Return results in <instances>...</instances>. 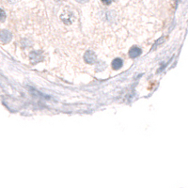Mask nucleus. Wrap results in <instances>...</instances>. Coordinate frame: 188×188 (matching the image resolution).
<instances>
[{"instance_id":"nucleus-1","label":"nucleus","mask_w":188,"mask_h":188,"mask_svg":"<svg viewBox=\"0 0 188 188\" xmlns=\"http://www.w3.org/2000/svg\"><path fill=\"white\" fill-rule=\"evenodd\" d=\"M60 18L63 23H65L66 24H70L73 22V14L69 11H65L60 15Z\"/></svg>"},{"instance_id":"nucleus-7","label":"nucleus","mask_w":188,"mask_h":188,"mask_svg":"<svg viewBox=\"0 0 188 188\" xmlns=\"http://www.w3.org/2000/svg\"><path fill=\"white\" fill-rule=\"evenodd\" d=\"M101 1L102 2V4H105V5H110L111 3H112L113 0H101Z\"/></svg>"},{"instance_id":"nucleus-8","label":"nucleus","mask_w":188,"mask_h":188,"mask_svg":"<svg viewBox=\"0 0 188 188\" xmlns=\"http://www.w3.org/2000/svg\"><path fill=\"white\" fill-rule=\"evenodd\" d=\"M76 1L79 2V3H86V2L89 1V0H76Z\"/></svg>"},{"instance_id":"nucleus-5","label":"nucleus","mask_w":188,"mask_h":188,"mask_svg":"<svg viewBox=\"0 0 188 188\" xmlns=\"http://www.w3.org/2000/svg\"><path fill=\"white\" fill-rule=\"evenodd\" d=\"M122 66V61L121 58H115L112 61V68L114 70H118Z\"/></svg>"},{"instance_id":"nucleus-4","label":"nucleus","mask_w":188,"mask_h":188,"mask_svg":"<svg viewBox=\"0 0 188 188\" xmlns=\"http://www.w3.org/2000/svg\"><path fill=\"white\" fill-rule=\"evenodd\" d=\"M141 50L139 49V48H138V47H134V48H132L130 51H129V56L131 57H133V58H135V57H138V56H140L141 55Z\"/></svg>"},{"instance_id":"nucleus-3","label":"nucleus","mask_w":188,"mask_h":188,"mask_svg":"<svg viewBox=\"0 0 188 188\" xmlns=\"http://www.w3.org/2000/svg\"><path fill=\"white\" fill-rule=\"evenodd\" d=\"M11 34L8 33L7 30H2L1 32H0V40H1L3 42H8L11 41Z\"/></svg>"},{"instance_id":"nucleus-6","label":"nucleus","mask_w":188,"mask_h":188,"mask_svg":"<svg viewBox=\"0 0 188 188\" xmlns=\"http://www.w3.org/2000/svg\"><path fill=\"white\" fill-rule=\"evenodd\" d=\"M6 19V13L3 10L0 8V22H4Z\"/></svg>"},{"instance_id":"nucleus-2","label":"nucleus","mask_w":188,"mask_h":188,"mask_svg":"<svg viewBox=\"0 0 188 188\" xmlns=\"http://www.w3.org/2000/svg\"><path fill=\"white\" fill-rule=\"evenodd\" d=\"M84 59L88 64H92V63H94L96 61V56L92 52V51H88V52L85 54Z\"/></svg>"}]
</instances>
